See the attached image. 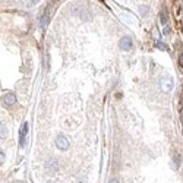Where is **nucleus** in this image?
Masks as SVG:
<instances>
[{"label":"nucleus","mask_w":183,"mask_h":183,"mask_svg":"<svg viewBox=\"0 0 183 183\" xmlns=\"http://www.w3.org/2000/svg\"><path fill=\"white\" fill-rule=\"evenodd\" d=\"M41 24H43V28H46V26H47V15H44V16H43Z\"/></svg>","instance_id":"7"},{"label":"nucleus","mask_w":183,"mask_h":183,"mask_svg":"<svg viewBox=\"0 0 183 183\" xmlns=\"http://www.w3.org/2000/svg\"><path fill=\"white\" fill-rule=\"evenodd\" d=\"M26 132H28V123H24L21 126V130H19V145L21 146H25V136H26Z\"/></svg>","instance_id":"3"},{"label":"nucleus","mask_w":183,"mask_h":183,"mask_svg":"<svg viewBox=\"0 0 183 183\" xmlns=\"http://www.w3.org/2000/svg\"><path fill=\"white\" fill-rule=\"evenodd\" d=\"M49 183H53V182H49Z\"/></svg>","instance_id":"14"},{"label":"nucleus","mask_w":183,"mask_h":183,"mask_svg":"<svg viewBox=\"0 0 183 183\" xmlns=\"http://www.w3.org/2000/svg\"><path fill=\"white\" fill-rule=\"evenodd\" d=\"M139 9H141V12H146V10H148V8H143V6H141Z\"/></svg>","instance_id":"12"},{"label":"nucleus","mask_w":183,"mask_h":183,"mask_svg":"<svg viewBox=\"0 0 183 183\" xmlns=\"http://www.w3.org/2000/svg\"><path fill=\"white\" fill-rule=\"evenodd\" d=\"M2 136H6V128L2 125Z\"/></svg>","instance_id":"10"},{"label":"nucleus","mask_w":183,"mask_h":183,"mask_svg":"<svg viewBox=\"0 0 183 183\" xmlns=\"http://www.w3.org/2000/svg\"><path fill=\"white\" fill-rule=\"evenodd\" d=\"M108 183H119V182H117V180H116V179H113V180H110V182H108Z\"/></svg>","instance_id":"13"},{"label":"nucleus","mask_w":183,"mask_h":183,"mask_svg":"<svg viewBox=\"0 0 183 183\" xmlns=\"http://www.w3.org/2000/svg\"><path fill=\"white\" fill-rule=\"evenodd\" d=\"M179 63H180V66L183 67V53H182V54L179 56Z\"/></svg>","instance_id":"9"},{"label":"nucleus","mask_w":183,"mask_h":183,"mask_svg":"<svg viewBox=\"0 0 183 183\" xmlns=\"http://www.w3.org/2000/svg\"><path fill=\"white\" fill-rule=\"evenodd\" d=\"M132 46H133V41H132L130 37H123V38L120 40V49L122 50L128 51V50L132 49Z\"/></svg>","instance_id":"2"},{"label":"nucleus","mask_w":183,"mask_h":183,"mask_svg":"<svg viewBox=\"0 0 183 183\" xmlns=\"http://www.w3.org/2000/svg\"><path fill=\"white\" fill-rule=\"evenodd\" d=\"M157 47H158V49H161V50H167V46H166V44H163V43H160V41H157Z\"/></svg>","instance_id":"6"},{"label":"nucleus","mask_w":183,"mask_h":183,"mask_svg":"<svg viewBox=\"0 0 183 183\" xmlns=\"http://www.w3.org/2000/svg\"><path fill=\"white\" fill-rule=\"evenodd\" d=\"M161 24H164V25L167 24V16L164 13H161Z\"/></svg>","instance_id":"8"},{"label":"nucleus","mask_w":183,"mask_h":183,"mask_svg":"<svg viewBox=\"0 0 183 183\" xmlns=\"http://www.w3.org/2000/svg\"><path fill=\"white\" fill-rule=\"evenodd\" d=\"M163 32H164V34H166V35H167V34H170V28H167V26H166V28H164V31H163Z\"/></svg>","instance_id":"11"},{"label":"nucleus","mask_w":183,"mask_h":183,"mask_svg":"<svg viewBox=\"0 0 183 183\" xmlns=\"http://www.w3.org/2000/svg\"><path fill=\"white\" fill-rule=\"evenodd\" d=\"M173 85H174V82H173V79H171L170 76L161 79V88H163L164 91H171V89H173Z\"/></svg>","instance_id":"4"},{"label":"nucleus","mask_w":183,"mask_h":183,"mask_svg":"<svg viewBox=\"0 0 183 183\" xmlns=\"http://www.w3.org/2000/svg\"><path fill=\"white\" fill-rule=\"evenodd\" d=\"M56 146H57V148L59 150H67L69 148V141L63 136V135H59L57 138H56Z\"/></svg>","instance_id":"1"},{"label":"nucleus","mask_w":183,"mask_h":183,"mask_svg":"<svg viewBox=\"0 0 183 183\" xmlns=\"http://www.w3.org/2000/svg\"><path fill=\"white\" fill-rule=\"evenodd\" d=\"M3 103H5L6 105H12V104H15V103H16V97H15V94H12V92H6V94L3 95Z\"/></svg>","instance_id":"5"}]
</instances>
